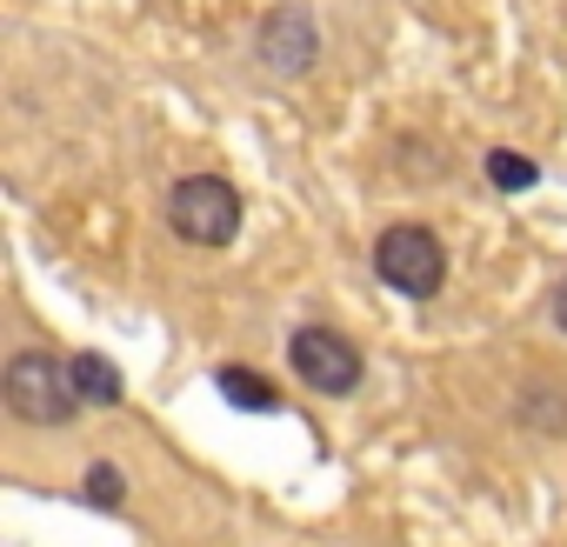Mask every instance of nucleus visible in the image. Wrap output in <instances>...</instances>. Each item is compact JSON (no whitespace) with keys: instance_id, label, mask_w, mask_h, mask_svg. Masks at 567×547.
<instances>
[{"instance_id":"obj_1","label":"nucleus","mask_w":567,"mask_h":547,"mask_svg":"<svg viewBox=\"0 0 567 547\" xmlns=\"http://www.w3.org/2000/svg\"><path fill=\"white\" fill-rule=\"evenodd\" d=\"M0 394H8V407H14L21 421H34V427H61V421H74V407H87L81 388H74V361H54V354H41V348H21V354L8 361Z\"/></svg>"},{"instance_id":"obj_2","label":"nucleus","mask_w":567,"mask_h":547,"mask_svg":"<svg viewBox=\"0 0 567 547\" xmlns=\"http://www.w3.org/2000/svg\"><path fill=\"white\" fill-rule=\"evenodd\" d=\"M167 227H174L187 247H227V240L240 234V194H234V180H220V174H187V180H174V194H167Z\"/></svg>"},{"instance_id":"obj_3","label":"nucleus","mask_w":567,"mask_h":547,"mask_svg":"<svg viewBox=\"0 0 567 547\" xmlns=\"http://www.w3.org/2000/svg\"><path fill=\"white\" fill-rule=\"evenodd\" d=\"M374 274H381L394 295L427 301V295H441V281H447V247H441L427 227H388V234L374 240Z\"/></svg>"},{"instance_id":"obj_4","label":"nucleus","mask_w":567,"mask_h":547,"mask_svg":"<svg viewBox=\"0 0 567 547\" xmlns=\"http://www.w3.org/2000/svg\"><path fill=\"white\" fill-rule=\"evenodd\" d=\"M288 361H295V374H301L308 388H321V394H354V388H361V354H354V341H341L334 328H295Z\"/></svg>"},{"instance_id":"obj_5","label":"nucleus","mask_w":567,"mask_h":547,"mask_svg":"<svg viewBox=\"0 0 567 547\" xmlns=\"http://www.w3.org/2000/svg\"><path fill=\"white\" fill-rule=\"evenodd\" d=\"M260 61H267L274 74H308V61H315V21H308L301 8H280V14L260 28Z\"/></svg>"},{"instance_id":"obj_6","label":"nucleus","mask_w":567,"mask_h":547,"mask_svg":"<svg viewBox=\"0 0 567 547\" xmlns=\"http://www.w3.org/2000/svg\"><path fill=\"white\" fill-rule=\"evenodd\" d=\"M214 388H220L240 414H274V407H280V388H274V381H260L254 368H220V374H214Z\"/></svg>"},{"instance_id":"obj_7","label":"nucleus","mask_w":567,"mask_h":547,"mask_svg":"<svg viewBox=\"0 0 567 547\" xmlns=\"http://www.w3.org/2000/svg\"><path fill=\"white\" fill-rule=\"evenodd\" d=\"M74 388L87 407H114L121 401V368L107 354H74Z\"/></svg>"},{"instance_id":"obj_8","label":"nucleus","mask_w":567,"mask_h":547,"mask_svg":"<svg viewBox=\"0 0 567 547\" xmlns=\"http://www.w3.org/2000/svg\"><path fill=\"white\" fill-rule=\"evenodd\" d=\"M534 174H540V167H534L527 154H507V147H494V154H487V180H494V187H507V194L534 187Z\"/></svg>"},{"instance_id":"obj_9","label":"nucleus","mask_w":567,"mask_h":547,"mask_svg":"<svg viewBox=\"0 0 567 547\" xmlns=\"http://www.w3.org/2000/svg\"><path fill=\"white\" fill-rule=\"evenodd\" d=\"M87 500H94V507H121V500H127V481H121L114 467H87Z\"/></svg>"},{"instance_id":"obj_10","label":"nucleus","mask_w":567,"mask_h":547,"mask_svg":"<svg viewBox=\"0 0 567 547\" xmlns=\"http://www.w3.org/2000/svg\"><path fill=\"white\" fill-rule=\"evenodd\" d=\"M554 328H560V334H567V281H560V288H554Z\"/></svg>"}]
</instances>
